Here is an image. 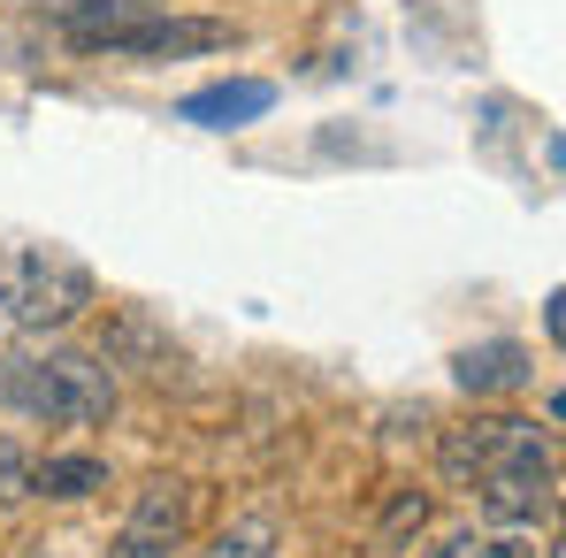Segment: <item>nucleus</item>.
Returning <instances> with one entry per match:
<instances>
[{"label": "nucleus", "mask_w": 566, "mask_h": 558, "mask_svg": "<svg viewBox=\"0 0 566 558\" xmlns=\"http://www.w3.org/2000/svg\"><path fill=\"white\" fill-rule=\"evenodd\" d=\"M0 406L46 429H93L115 413V375L99 368L93 352H8L0 360Z\"/></svg>", "instance_id": "nucleus-1"}, {"label": "nucleus", "mask_w": 566, "mask_h": 558, "mask_svg": "<svg viewBox=\"0 0 566 558\" xmlns=\"http://www.w3.org/2000/svg\"><path fill=\"white\" fill-rule=\"evenodd\" d=\"M474 489H482V513L497 528H528L559 505V460H552V436L536 421H497L490 429V452L474 466Z\"/></svg>", "instance_id": "nucleus-2"}, {"label": "nucleus", "mask_w": 566, "mask_h": 558, "mask_svg": "<svg viewBox=\"0 0 566 558\" xmlns=\"http://www.w3.org/2000/svg\"><path fill=\"white\" fill-rule=\"evenodd\" d=\"M0 306H8L15 329H62V322H77L93 306V269L77 253H62V245H31V253L8 261Z\"/></svg>", "instance_id": "nucleus-3"}, {"label": "nucleus", "mask_w": 566, "mask_h": 558, "mask_svg": "<svg viewBox=\"0 0 566 558\" xmlns=\"http://www.w3.org/2000/svg\"><path fill=\"white\" fill-rule=\"evenodd\" d=\"M185 536H191V482L169 474V482H146L130 497L107 558H169V551H185Z\"/></svg>", "instance_id": "nucleus-4"}, {"label": "nucleus", "mask_w": 566, "mask_h": 558, "mask_svg": "<svg viewBox=\"0 0 566 558\" xmlns=\"http://www.w3.org/2000/svg\"><path fill=\"white\" fill-rule=\"evenodd\" d=\"M222 46H238V23H214V15H146V23H130L107 54H222Z\"/></svg>", "instance_id": "nucleus-5"}, {"label": "nucleus", "mask_w": 566, "mask_h": 558, "mask_svg": "<svg viewBox=\"0 0 566 558\" xmlns=\"http://www.w3.org/2000/svg\"><path fill=\"white\" fill-rule=\"evenodd\" d=\"M39 8H54V23H62L77 46H115L130 23L161 15V0H39Z\"/></svg>", "instance_id": "nucleus-6"}, {"label": "nucleus", "mask_w": 566, "mask_h": 558, "mask_svg": "<svg viewBox=\"0 0 566 558\" xmlns=\"http://www.w3.org/2000/svg\"><path fill=\"white\" fill-rule=\"evenodd\" d=\"M528 345H513V337H490V345H468L460 360H452V382L468 390V398H505V390H521L528 382Z\"/></svg>", "instance_id": "nucleus-7"}, {"label": "nucleus", "mask_w": 566, "mask_h": 558, "mask_svg": "<svg viewBox=\"0 0 566 558\" xmlns=\"http://www.w3.org/2000/svg\"><path fill=\"white\" fill-rule=\"evenodd\" d=\"M276 107V85H261V77H238V85H207V93H191L177 115L199 123V130H245V123H261Z\"/></svg>", "instance_id": "nucleus-8"}, {"label": "nucleus", "mask_w": 566, "mask_h": 558, "mask_svg": "<svg viewBox=\"0 0 566 558\" xmlns=\"http://www.w3.org/2000/svg\"><path fill=\"white\" fill-rule=\"evenodd\" d=\"M93 489H107V466L93 460V452H54V460L31 466V497H93Z\"/></svg>", "instance_id": "nucleus-9"}, {"label": "nucleus", "mask_w": 566, "mask_h": 558, "mask_svg": "<svg viewBox=\"0 0 566 558\" xmlns=\"http://www.w3.org/2000/svg\"><path fill=\"white\" fill-rule=\"evenodd\" d=\"M269 551H276V513H238L230 528L207 536L199 558H269Z\"/></svg>", "instance_id": "nucleus-10"}, {"label": "nucleus", "mask_w": 566, "mask_h": 558, "mask_svg": "<svg viewBox=\"0 0 566 558\" xmlns=\"http://www.w3.org/2000/svg\"><path fill=\"white\" fill-rule=\"evenodd\" d=\"M15 497H31V460L0 436V505H15Z\"/></svg>", "instance_id": "nucleus-11"}, {"label": "nucleus", "mask_w": 566, "mask_h": 558, "mask_svg": "<svg viewBox=\"0 0 566 558\" xmlns=\"http://www.w3.org/2000/svg\"><path fill=\"white\" fill-rule=\"evenodd\" d=\"M429 558H490V544H474V536H460V544H437Z\"/></svg>", "instance_id": "nucleus-12"}, {"label": "nucleus", "mask_w": 566, "mask_h": 558, "mask_svg": "<svg viewBox=\"0 0 566 558\" xmlns=\"http://www.w3.org/2000/svg\"><path fill=\"white\" fill-rule=\"evenodd\" d=\"M15 8H39V0H15Z\"/></svg>", "instance_id": "nucleus-13"}]
</instances>
